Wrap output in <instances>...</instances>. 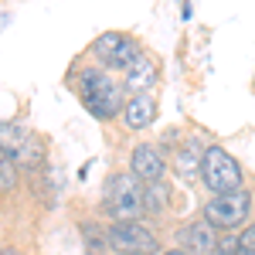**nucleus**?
I'll return each instance as SVG.
<instances>
[{
	"mask_svg": "<svg viewBox=\"0 0 255 255\" xmlns=\"http://www.w3.org/2000/svg\"><path fill=\"white\" fill-rule=\"evenodd\" d=\"M65 85H68V92L79 99L82 109L96 119L99 126L119 123L123 102H126V89H123V79H119L116 72L102 68L96 58H89V55L82 51L79 58L68 65Z\"/></svg>",
	"mask_w": 255,
	"mask_h": 255,
	"instance_id": "obj_1",
	"label": "nucleus"
},
{
	"mask_svg": "<svg viewBox=\"0 0 255 255\" xmlns=\"http://www.w3.org/2000/svg\"><path fill=\"white\" fill-rule=\"evenodd\" d=\"M0 146H3L7 157L17 163L24 180L38 184V180H48L51 177V167H48V139L41 136L38 129L3 119L0 123Z\"/></svg>",
	"mask_w": 255,
	"mask_h": 255,
	"instance_id": "obj_2",
	"label": "nucleus"
},
{
	"mask_svg": "<svg viewBox=\"0 0 255 255\" xmlns=\"http://www.w3.org/2000/svg\"><path fill=\"white\" fill-rule=\"evenodd\" d=\"M106 242L113 255H157L167 249L163 225L150 218H116L106 221Z\"/></svg>",
	"mask_w": 255,
	"mask_h": 255,
	"instance_id": "obj_3",
	"label": "nucleus"
},
{
	"mask_svg": "<svg viewBox=\"0 0 255 255\" xmlns=\"http://www.w3.org/2000/svg\"><path fill=\"white\" fill-rule=\"evenodd\" d=\"M99 218L116 221V218H143V180L129 174V167H113L102 191H99V204H96Z\"/></svg>",
	"mask_w": 255,
	"mask_h": 255,
	"instance_id": "obj_4",
	"label": "nucleus"
},
{
	"mask_svg": "<svg viewBox=\"0 0 255 255\" xmlns=\"http://www.w3.org/2000/svg\"><path fill=\"white\" fill-rule=\"evenodd\" d=\"M197 184L208 194H228V191H238V187H249V170L232 150H225L218 139H208Z\"/></svg>",
	"mask_w": 255,
	"mask_h": 255,
	"instance_id": "obj_5",
	"label": "nucleus"
},
{
	"mask_svg": "<svg viewBox=\"0 0 255 255\" xmlns=\"http://www.w3.org/2000/svg\"><path fill=\"white\" fill-rule=\"evenodd\" d=\"M197 211L215 232H238L242 225L252 221L255 187H238V191H228V194H208Z\"/></svg>",
	"mask_w": 255,
	"mask_h": 255,
	"instance_id": "obj_6",
	"label": "nucleus"
},
{
	"mask_svg": "<svg viewBox=\"0 0 255 255\" xmlns=\"http://www.w3.org/2000/svg\"><path fill=\"white\" fill-rule=\"evenodd\" d=\"M143 48H146V44H143L133 31H102L99 38H92V44L85 48V55L96 58L102 68H109V72L119 75Z\"/></svg>",
	"mask_w": 255,
	"mask_h": 255,
	"instance_id": "obj_7",
	"label": "nucleus"
},
{
	"mask_svg": "<svg viewBox=\"0 0 255 255\" xmlns=\"http://www.w3.org/2000/svg\"><path fill=\"white\" fill-rule=\"evenodd\" d=\"M184 208V194L174 187V180H157V184H143V218L157 221L163 228H170Z\"/></svg>",
	"mask_w": 255,
	"mask_h": 255,
	"instance_id": "obj_8",
	"label": "nucleus"
},
{
	"mask_svg": "<svg viewBox=\"0 0 255 255\" xmlns=\"http://www.w3.org/2000/svg\"><path fill=\"white\" fill-rule=\"evenodd\" d=\"M126 167L143 184H157V180L170 177V163L163 157V150L157 146V139H136L126 153Z\"/></svg>",
	"mask_w": 255,
	"mask_h": 255,
	"instance_id": "obj_9",
	"label": "nucleus"
},
{
	"mask_svg": "<svg viewBox=\"0 0 255 255\" xmlns=\"http://www.w3.org/2000/svg\"><path fill=\"white\" fill-rule=\"evenodd\" d=\"M204 133L197 129H184V139L177 143V150L167 157L170 163V174L180 180V184H197V174H201V157H204V146H208Z\"/></svg>",
	"mask_w": 255,
	"mask_h": 255,
	"instance_id": "obj_10",
	"label": "nucleus"
},
{
	"mask_svg": "<svg viewBox=\"0 0 255 255\" xmlns=\"http://www.w3.org/2000/svg\"><path fill=\"white\" fill-rule=\"evenodd\" d=\"M157 119H160V96H157V92H136V96H126L123 113H119V126H123V133L143 136L146 129L157 126Z\"/></svg>",
	"mask_w": 255,
	"mask_h": 255,
	"instance_id": "obj_11",
	"label": "nucleus"
},
{
	"mask_svg": "<svg viewBox=\"0 0 255 255\" xmlns=\"http://www.w3.org/2000/svg\"><path fill=\"white\" fill-rule=\"evenodd\" d=\"M160 75H163V61H160V55H157V51H150V48H143L136 58L129 61L123 72H119L126 96H136V92H153V89L160 85Z\"/></svg>",
	"mask_w": 255,
	"mask_h": 255,
	"instance_id": "obj_12",
	"label": "nucleus"
},
{
	"mask_svg": "<svg viewBox=\"0 0 255 255\" xmlns=\"http://www.w3.org/2000/svg\"><path fill=\"white\" fill-rule=\"evenodd\" d=\"M215 242H218V232L201 218V211H194L191 218L177 221L174 228V245L180 252L187 255H211L215 252Z\"/></svg>",
	"mask_w": 255,
	"mask_h": 255,
	"instance_id": "obj_13",
	"label": "nucleus"
},
{
	"mask_svg": "<svg viewBox=\"0 0 255 255\" xmlns=\"http://www.w3.org/2000/svg\"><path fill=\"white\" fill-rule=\"evenodd\" d=\"M75 228L82 238V252L85 255H113L109 242H106V218H99V211H82L75 215Z\"/></svg>",
	"mask_w": 255,
	"mask_h": 255,
	"instance_id": "obj_14",
	"label": "nucleus"
},
{
	"mask_svg": "<svg viewBox=\"0 0 255 255\" xmlns=\"http://www.w3.org/2000/svg\"><path fill=\"white\" fill-rule=\"evenodd\" d=\"M24 174L17 170V163L3 153V146H0V201H10V197H17L24 191Z\"/></svg>",
	"mask_w": 255,
	"mask_h": 255,
	"instance_id": "obj_15",
	"label": "nucleus"
},
{
	"mask_svg": "<svg viewBox=\"0 0 255 255\" xmlns=\"http://www.w3.org/2000/svg\"><path fill=\"white\" fill-rule=\"evenodd\" d=\"M235 255H255V221H249V225H242V228H238Z\"/></svg>",
	"mask_w": 255,
	"mask_h": 255,
	"instance_id": "obj_16",
	"label": "nucleus"
},
{
	"mask_svg": "<svg viewBox=\"0 0 255 255\" xmlns=\"http://www.w3.org/2000/svg\"><path fill=\"white\" fill-rule=\"evenodd\" d=\"M235 245H238V232H218V242H215V252L211 255H235Z\"/></svg>",
	"mask_w": 255,
	"mask_h": 255,
	"instance_id": "obj_17",
	"label": "nucleus"
},
{
	"mask_svg": "<svg viewBox=\"0 0 255 255\" xmlns=\"http://www.w3.org/2000/svg\"><path fill=\"white\" fill-rule=\"evenodd\" d=\"M0 255H27V252L17 249V245H0Z\"/></svg>",
	"mask_w": 255,
	"mask_h": 255,
	"instance_id": "obj_18",
	"label": "nucleus"
},
{
	"mask_svg": "<svg viewBox=\"0 0 255 255\" xmlns=\"http://www.w3.org/2000/svg\"><path fill=\"white\" fill-rule=\"evenodd\" d=\"M157 255H187V252H180L177 245H167V249H163V252H157Z\"/></svg>",
	"mask_w": 255,
	"mask_h": 255,
	"instance_id": "obj_19",
	"label": "nucleus"
},
{
	"mask_svg": "<svg viewBox=\"0 0 255 255\" xmlns=\"http://www.w3.org/2000/svg\"><path fill=\"white\" fill-rule=\"evenodd\" d=\"M252 89H255V79H252Z\"/></svg>",
	"mask_w": 255,
	"mask_h": 255,
	"instance_id": "obj_20",
	"label": "nucleus"
}]
</instances>
